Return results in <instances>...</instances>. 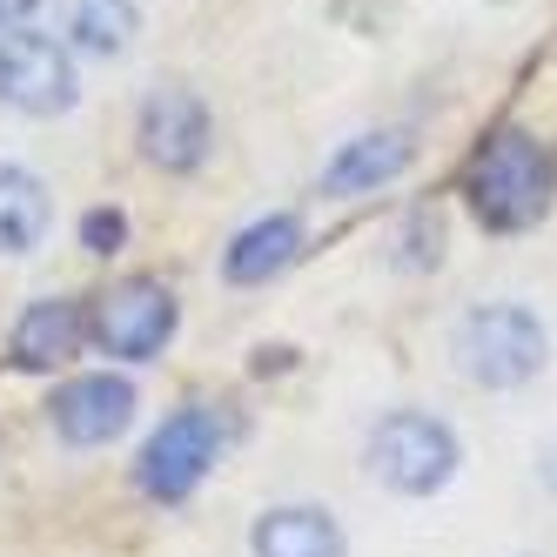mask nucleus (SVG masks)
<instances>
[{
  "instance_id": "1",
  "label": "nucleus",
  "mask_w": 557,
  "mask_h": 557,
  "mask_svg": "<svg viewBox=\"0 0 557 557\" xmlns=\"http://www.w3.org/2000/svg\"><path fill=\"white\" fill-rule=\"evenodd\" d=\"M463 195L484 228L517 235V228H537L550 215V195H557V154L524 135V128H497L484 148L470 154L463 169Z\"/></svg>"
},
{
  "instance_id": "2",
  "label": "nucleus",
  "mask_w": 557,
  "mask_h": 557,
  "mask_svg": "<svg viewBox=\"0 0 557 557\" xmlns=\"http://www.w3.org/2000/svg\"><path fill=\"white\" fill-rule=\"evenodd\" d=\"M457 370L470 383H484V389H524L537 370H544V323H537V309L524 302H476L463 323H457Z\"/></svg>"
},
{
  "instance_id": "3",
  "label": "nucleus",
  "mask_w": 557,
  "mask_h": 557,
  "mask_svg": "<svg viewBox=\"0 0 557 557\" xmlns=\"http://www.w3.org/2000/svg\"><path fill=\"white\" fill-rule=\"evenodd\" d=\"M457 430L430 410H389L370 430V470L396 497H436L457 476Z\"/></svg>"
},
{
  "instance_id": "4",
  "label": "nucleus",
  "mask_w": 557,
  "mask_h": 557,
  "mask_svg": "<svg viewBox=\"0 0 557 557\" xmlns=\"http://www.w3.org/2000/svg\"><path fill=\"white\" fill-rule=\"evenodd\" d=\"M222 444H228L222 410H209V404H182V410L162 417V430L141 444L135 484H141L148 497H162V504H182V497L209 476V463L222 457Z\"/></svg>"
},
{
  "instance_id": "5",
  "label": "nucleus",
  "mask_w": 557,
  "mask_h": 557,
  "mask_svg": "<svg viewBox=\"0 0 557 557\" xmlns=\"http://www.w3.org/2000/svg\"><path fill=\"white\" fill-rule=\"evenodd\" d=\"M0 101L21 108V114H67L74 101H82L67 48L48 41V34L8 27L0 34Z\"/></svg>"
},
{
  "instance_id": "6",
  "label": "nucleus",
  "mask_w": 557,
  "mask_h": 557,
  "mask_svg": "<svg viewBox=\"0 0 557 557\" xmlns=\"http://www.w3.org/2000/svg\"><path fill=\"white\" fill-rule=\"evenodd\" d=\"M169 336H175V296L162 283H148V275L108 289L101 309H95V343L108 356H122V363H148V356H162Z\"/></svg>"
},
{
  "instance_id": "7",
  "label": "nucleus",
  "mask_w": 557,
  "mask_h": 557,
  "mask_svg": "<svg viewBox=\"0 0 557 557\" xmlns=\"http://www.w3.org/2000/svg\"><path fill=\"white\" fill-rule=\"evenodd\" d=\"M209 141H215V122L195 88H154L141 101V154L169 175H188L209 162Z\"/></svg>"
},
{
  "instance_id": "8",
  "label": "nucleus",
  "mask_w": 557,
  "mask_h": 557,
  "mask_svg": "<svg viewBox=\"0 0 557 557\" xmlns=\"http://www.w3.org/2000/svg\"><path fill=\"white\" fill-rule=\"evenodd\" d=\"M48 417H54V430L67 436L74 450H95V444H114V436L135 423V389H128V376H108V370L67 376L54 389Z\"/></svg>"
},
{
  "instance_id": "9",
  "label": "nucleus",
  "mask_w": 557,
  "mask_h": 557,
  "mask_svg": "<svg viewBox=\"0 0 557 557\" xmlns=\"http://www.w3.org/2000/svg\"><path fill=\"white\" fill-rule=\"evenodd\" d=\"M256 557H343V531L323 504H275L249 531Z\"/></svg>"
},
{
  "instance_id": "10",
  "label": "nucleus",
  "mask_w": 557,
  "mask_h": 557,
  "mask_svg": "<svg viewBox=\"0 0 557 557\" xmlns=\"http://www.w3.org/2000/svg\"><path fill=\"white\" fill-rule=\"evenodd\" d=\"M82 336H88L82 302H67V296L27 302V315L14 323V363L21 370H54V363H67V356L82 349Z\"/></svg>"
},
{
  "instance_id": "11",
  "label": "nucleus",
  "mask_w": 557,
  "mask_h": 557,
  "mask_svg": "<svg viewBox=\"0 0 557 557\" xmlns=\"http://www.w3.org/2000/svg\"><path fill=\"white\" fill-rule=\"evenodd\" d=\"M296 256H302V222H296V215H262V222H249V228L222 249V275L249 289V283L283 275Z\"/></svg>"
},
{
  "instance_id": "12",
  "label": "nucleus",
  "mask_w": 557,
  "mask_h": 557,
  "mask_svg": "<svg viewBox=\"0 0 557 557\" xmlns=\"http://www.w3.org/2000/svg\"><path fill=\"white\" fill-rule=\"evenodd\" d=\"M410 169V141L404 135H356L336 148V162L323 169V195H370Z\"/></svg>"
},
{
  "instance_id": "13",
  "label": "nucleus",
  "mask_w": 557,
  "mask_h": 557,
  "mask_svg": "<svg viewBox=\"0 0 557 557\" xmlns=\"http://www.w3.org/2000/svg\"><path fill=\"white\" fill-rule=\"evenodd\" d=\"M48 182L21 169V162H0V256H27L41 249L48 235Z\"/></svg>"
},
{
  "instance_id": "14",
  "label": "nucleus",
  "mask_w": 557,
  "mask_h": 557,
  "mask_svg": "<svg viewBox=\"0 0 557 557\" xmlns=\"http://www.w3.org/2000/svg\"><path fill=\"white\" fill-rule=\"evenodd\" d=\"M67 41L88 54H122L135 41V0H67Z\"/></svg>"
},
{
  "instance_id": "15",
  "label": "nucleus",
  "mask_w": 557,
  "mask_h": 557,
  "mask_svg": "<svg viewBox=\"0 0 557 557\" xmlns=\"http://www.w3.org/2000/svg\"><path fill=\"white\" fill-rule=\"evenodd\" d=\"M436 256H444V222H436V209H417L404 222V249H396V262L404 269H436Z\"/></svg>"
},
{
  "instance_id": "16",
  "label": "nucleus",
  "mask_w": 557,
  "mask_h": 557,
  "mask_svg": "<svg viewBox=\"0 0 557 557\" xmlns=\"http://www.w3.org/2000/svg\"><path fill=\"white\" fill-rule=\"evenodd\" d=\"M122 243H128V215L122 209H88L82 215V249L88 256H114Z\"/></svg>"
},
{
  "instance_id": "17",
  "label": "nucleus",
  "mask_w": 557,
  "mask_h": 557,
  "mask_svg": "<svg viewBox=\"0 0 557 557\" xmlns=\"http://www.w3.org/2000/svg\"><path fill=\"white\" fill-rule=\"evenodd\" d=\"M41 0H0V27H14V21H27Z\"/></svg>"
},
{
  "instance_id": "18",
  "label": "nucleus",
  "mask_w": 557,
  "mask_h": 557,
  "mask_svg": "<svg viewBox=\"0 0 557 557\" xmlns=\"http://www.w3.org/2000/svg\"><path fill=\"white\" fill-rule=\"evenodd\" d=\"M537 470H544V484H550V491H557V444H550V450H544V463H537Z\"/></svg>"
}]
</instances>
